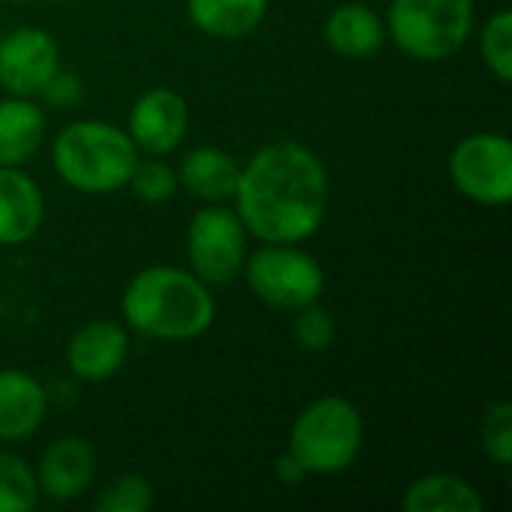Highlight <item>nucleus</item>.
Listing matches in <instances>:
<instances>
[{"instance_id":"f257e3e1","label":"nucleus","mask_w":512,"mask_h":512,"mask_svg":"<svg viewBox=\"0 0 512 512\" xmlns=\"http://www.w3.org/2000/svg\"><path fill=\"white\" fill-rule=\"evenodd\" d=\"M231 201L249 237L261 243H306L327 219V165L300 141H270L240 165Z\"/></svg>"},{"instance_id":"f03ea898","label":"nucleus","mask_w":512,"mask_h":512,"mask_svg":"<svg viewBox=\"0 0 512 512\" xmlns=\"http://www.w3.org/2000/svg\"><path fill=\"white\" fill-rule=\"evenodd\" d=\"M129 330L156 342H192L216 321V297L189 267L153 264L138 270L120 297Z\"/></svg>"},{"instance_id":"7ed1b4c3","label":"nucleus","mask_w":512,"mask_h":512,"mask_svg":"<svg viewBox=\"0 0 512 512\" xmlns=\"http://www.w3.org/2000/svg\"><path fill=\"white\" fill-rule=\"evenodd\" d=\"M138 150L123 126L108 120H75L63 126L51 144V165L57 177L84 195H111L126 189Z\"/></svg>"},{"instance_id":"20e7f679","label":"nucleus","mask_w":512,"mask_h":512,"mask_svg":"<svg viewBox=\"0 0 512 512\" xmlns=\"http://www.w3.org/2000/svg\"><path fill=\"white\" fill-rule=\"evenodd\" d=\"M366 423L360 408L345 396H321L309 402L288 432V453L309 477H336L363 453Z\"/></svg>"},{"instance_id":"39448f33","label":"nucleus","mask_w":512,"mask_h":512,"mask_svg":"<svg viewBox=\"0 0 512 512\" xmlns=\"http://www.w3.org/2000/svg\"><path fill=\"white\" fill-rule=\"evenodd\" d=\"M387 39L420 60L441 63L456 57L477 24L474 0H393L387 9Z\"/></svg>"},{"instance_id":"423d86ee","label":"nucleus","mask_w":512,"mask_h":512,"mask_svg":"<svg viewBox=\"0 0 512 512\" xmlns=\"http://www.w3.org/2000/svg\"><path fill=\"white\" fill-rule=\"evenodd\" d=\"M249 291L273 309L297 312L324 294V267L300 243H261L246 255L243 273Z\"/></svg>"},{"instance_id":"0eeeda50","label":"nucleus","mask_w":512,"mask_h":512,"mask_svg":"<svg viewBox=\"0 0 512 512\" xmlns=\"http://www.w3.org/2000/svg\"><path fill=\"white\" fill-rule=\"evenodd\" d=\"M249 255V231L234 207L201 204L186 228V258L189 270L213 285H228L240 279Z\"/></svg>"},{"instance_id":"6e6552de","label":"nucleus","mask_w":512,"mask_h":512,"mask_svg":"<svg viewBox=\"0 0 512 512\" xmlns=\"http://www.w3.org/2000/svg\"><path fill=\"white\" fill-rule=\"evenodd\" d=\"M459 195L480 207H507L512 201V141L501 132L465 135L447 159Z\"/></svg>"},{"instance_id":"1a4fd4ad","label":"nucleus","mask_w":512,"mask_h":512,"mask_svg":"<svg viewBox=\"0 0 512 512\" xmlns=\"http://www.w3.org/2000/svg\"><path fill=\"white\" fill-rule=\"evenodd\" d=\"M57 69L60 45L45 27L24 24L0 39V87L9 96H39Z\"/></svg>"},{"instance_id":"9d476101","label":"nucleus","mask_w":512,"mask_h":512,"mask_svg":"<svg viewBox=\"0 0 512 512\" xmlns=\"http://www.w3.org/2000/svg\"><path fill=\"white\" fill-rule=\"evenodd\" d=\"M189 132V105L183 93L171 87L144 90L126 117V135L135 150L144 156H168L174 153Z\"/></svg>"},{"instance_id":"9b49d317","label":"nucleus","mask_w":512,"mask_h":512,"mask_svg":"<svg viewBox=\"0 0 512 512\" xmlns=\"http://www.w3.org/2000/svg\"><path fill=\"white\" fill-rule=\"evenodd\" d=\"M96 471H99V456L93 444L81 435H66L42 453L33 474H36L39 498L66 504L90 492Z\"/></svg>"},{"instance_id":"f8f14e48","label":"nucleus","mask_w":512,"mask_h":512,"mask_svg":"<svg viewBox=\"0 0 512 512\" xmlns=\"http://www.w3.org/2000/svg\"><path fill=\"white\" fill-rule=\"evenodd\" d=\"M129 360V327L120 321H90L66 342V366L78 381L102 384Z\"/></svg>"},{"instance_id":"ddd939ff","label":"nucleus","mask_w":512,"mask_h":512,"mask_svg":"<svg viewBox=\"0 0 512 512\" xmlns=\"http://www.w3.org/2000/svg\"><path fill=\"white\" fill-rule=\"evenodd\" d=\"M45 222V195L21 165H0V246H24Z\"/></svg>"},{"instance_id":"4468645a","label":"nucleus","mask_w":512,"mask_h":512,"mask_svg":"<svg viewBox=\"0 0 512 512\" xmlns=\"http://www.w3.org/2000/svg\"><path fill=\"white\" fill-rule=\"evenodd\" d=\"M48 417V393L24 369H0V441L33 438Z\"/></svg>"},{"instance_id":"2eb2a0df","label":"nucleus","mask_w":512,"mask_h":512,"mask_svg":"<svg viewBox=\"0 0 512 512\" xmlns=\"http://www.w3.org/2000/svg\"><path fill=\"white\" fill-rule=\"evenodd\" d=\"M240 180V162L234 153L216 144L192 147L177 165V183L201 204H225L234 198Z\"/></svg>"},{"instance_id":"dca6fc26","label":"nucleus","mask_w":512,"mask_h":512,"mask_svg":"<svg viewBox=\"0 0 512 512\" xmlns=\"http://www.w3.org/2000/svg\"><path fill=\"white\" fill-rule=\"evenodd\" d=\"M324 39L333 54L345 60H369L387 42L384 18L360 0L339 3L324 21Z\"/></svg>"},{"instance_id":"f3484780","label":"nucleus","mask_w":512,"mask_h":512,"mask_svg":"<svg viewBox=\"0 0 512 512\" xmlns=\"http://www.w3.org/2000/svg\"><path fill=\"white\" fill-rule=\"evenodd\" d=\"M270 0H186L192 27L210 39L237 42L252 36L267 18Z\"/></svg>"},{"instance_id":"a211bd4d","label":"nucleus","mask_w":512,"mask_h":512,"mask_svg":"<svg viewBox=\"0 0 512 512\" xmlns=\"http://www.w3.org/2000/svg\"><path fill=\"white\" fill-rule=\"evenodd\" d=\"M45 111L27 96L0 99V165H24L45 138Z\"/></svg>"},{"instance_id":"6ab92c4d","label":"nucleus","mask_w":512,"mask_h":512,"mask_svg":"<svg viewBox=\"0 0 512 512\" xmlns=\"http://www.w3.org/2000/svg\"><path fill=\"white\" fill-rule=\"evenodd\" d=\"M405 512H483V495L456 474H423L402 492Z\"/></svg>"},{"instance_id":"aec40b11","label":"nucleus","mask_w":512,"mask_h":512,"mask_svg":"<svg viewBox=\"0 0 512 512\" xmlns=\"http://www.w3.org/2000/svg\"><path fill=\"white\" fill-rule=\"evenodd\" d=\"M39 504V486L33 468L0 447V512H30Z\"/></svg>"},{"instance_id":"412c9836","label":"nucleus","mask_w":512,"mask_h":512,"mask_svg":"<svg viewBox=\"0 0 512 512\" xmlns=\"http://www.w3.org/2000/svg\"><path fill=\"white\" fill-rule=\"evenodd\" d=\"M126 186L132 189V195L141 204L159 207V204H168L177 195L180 183H177V168H171L162 156H144V159L138 156Z\"/></svg>"},{"instance_id":"4be33fe9","label":"nucleus","mask_w":512,"mask_h":512,"mask_svg":"<svg viewBox=\"0 0 512 512\" xmlns=\"http://www.w3.org/2000/svg\"><path fill=\"white\" fill-rule=\"evenodd\" d=\"M156 492L153 483L141 474H117L114 480H108L96 498H93V510L96 512H144L153 507Z\"/></svg>"},{"instance_id":"5701e85b","label":"nucleus","mask_w":512,"mask_h":512,"mask_svg":"<svg viewBox=\"0 0 512 512\" xmlns=\"http://www.w3.org/2000/svg\"><path fill=\"white\" fill-rule=\"evenodd\" d=\"M480 57L489 72L507 84L512 78V12L498 9L480 27Z\"/></svg>"},{"instance_id":"b1692460","label":"nucleus","mask_w":512,"mask_h":512,"mask_svg":"<svg viewBox=\"0 0 512 512\" xmlns=\"http://www.w3.org/2000/svg\"><path fill=\"white\" fill-rule=\"evenodd\" d=\"M291 336H294L297 348H303L306 354H324L336 342V318L324 306L309 303L294 312Z\"/></svg>"},{"instance_id":"393cba45","label":"nucleus","mask_w":512,"mask_h":512,"mask_svg":"<svg viewBox=\"0 0 512 512\" xmlns=\"http://www.w3.org/2000/svg\"><path fill=\"white\" fill-rule=\"evenodd\" d=\"M480 444L483 453L507 468L512 462V405L510 402H495L486 408L483 420H480Z\"/></svg>"},{"instance_id":"a878e982","label":"nucleus","mask_w":512,"mask_h":512,"mask_svg":"<svg viewBox=\"0 0 512 512\" xmlns=\"http://www.w3.org/2000/svg\"><path fill=\"white\" fill-rule=\"evenodd\" d=\"M51 108H60V111H69V108H75L78 102H81V96H84V87H81V78L75 75V72H69V69H57L54 72V78L42 87V93H39Z\"/></svg>"},{"instance_id":"bb28decb","label":"nucleus","mask_w":512,"mask_h":512,"mask_svg":"<svg viewBox=\"0 0 512 512\" xmlns=\"http://www.w3.org/2000/svg\"><path fill=\"white\" fill-rule=\"evenodd\" d=\"M309 474L303 471V465L285 450L282 456H279V462H276V480L282 483V486H297V483H303Z\"/></svg>"},{"instance_id":"cd10ccee","label":"nucleus","mask_w":512,"mask_h":512,"mask_svg":"<svg viewBox=\"0 0 512 512\" xmlns=\"http://www.w3.org/2000/svg\"><path fill=\"white\" fill-rule=\"evenodd\" d=\"M57 3H72V0H57Z\"/></svg>"}]
</instances>
